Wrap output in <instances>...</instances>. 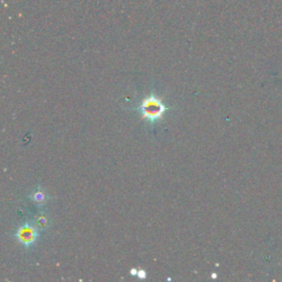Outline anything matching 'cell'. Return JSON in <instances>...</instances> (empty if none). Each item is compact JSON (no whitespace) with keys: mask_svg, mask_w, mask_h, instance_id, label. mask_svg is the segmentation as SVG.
Listing matches in <instances>:
<instances>
[{"mask_svg":"<svg viewBox=\"0 0 282 282\" xmlns=\"http://www.w3.org/2000/svg\"><path fill=\"white\" fill-rule=\"evenodd\" d=\"M137 109L139 110L143 119H147L150 123H154L155 121L160 120L163 114L167 111L166 105L154 94L143 98V101Z\"/></svg>","mask_w":282,"mask_h":282,"instance_id":"cell-1","label":"cell"},{"mask_svg":"<svg viewBox=\"0 0 282 282\" xmlns=\"http://www.w3.org/2000/svg\"><path fill=\"white\" fill-rule=\"evenodd\" d=\"M39 236H40V234H39L38 227L31 224V223H24L16 232L17 240L25 248L34 246L37 242Z\"/></svg>","mask_w":282,"mask_h":282,"instance_id":"cell-2","label":"cell"},{"mask_svg":"<svg viewBox=\"0 0 282 282\" xmlns=\"http://www.w3.org/2000/svg\"><path fill=\"white\" fill-rule=\"evenodd\" d=\"M30 199L38 206H43L45 203H47L48 196L44 193V191L40 186H38L35 191L30 194Z\"/></svg>","mask_w":282,"mask_h":282,"instance_id":"cell-3","label":"cell"},{"mask_svg":"<svg viewBox=\"0 0 282 282\" xmlns=\"http://www.w3.org/2000/svg\"><path fill=\"white\" fill-rule=\"evenodd\" d=\"M48 223H49V221L44 215H40V216H38V217H37V224L40 226L41 228H44L45 226H47Z\"/></svg>","mask_w":282,"mask_h":282,"instance_id":"cell-4","label":"cell"},{"mask_svg":"<svg viewBox=\"0 0 282 282\" xmlns=\"http://www.w3.org/2000/svg\"><path fill=\"white\" fill-rule=\"evenodd\" d=\"M138 277H139L140 279H145L146 277H147V273H146V271L145 270H139L138 271Z\"/></svg>","mask_w":282,"mask_h":282,"instance_id":"cell-5","label":"cell"},{"mask_svg":"<svg viewBox=\"0 0 282 282\" xmlns=\"http://www.w3.org/2000/svg\"><path fill=\"white\" fill-rule=\"evenodd\" d=\"M131 274H133V275H137V274H138V271L136 270V269H133V270H131Z\"/></svg>","mask_w":282,"mask_h":282,"instance_id":"cell-6","label":"cell"}]
</instances>
